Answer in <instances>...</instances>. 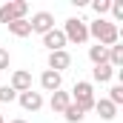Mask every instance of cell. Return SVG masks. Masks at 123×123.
Returning a JSON list of instances; mask_svg holds the SVG:
<instances>
[{"instance_id": "2", "label": "cell", "mask_w": 123, "mask_h": 123, "mask_svg": "<svg viewBox=\"0 0 123 123\" xmlns=\"http://www.w3.org/2000/svg\"><path fill=\"white\" fill-rule=\"evenodd\" d=\"M69 97H72V103H74L83 115L94 109V89H92V83H89V80H77Z\"/></svg>"}, {"instance_id": "6", "label": "cell", "mask_w": 123, "mask_h": 123, "mask_svg": "<svg viewBox=\"0 0 123 123\" xmlns=\"http://www.w3.org/2000/svg\"><path fill=\"white\" fill-rule=\"evenodd\" d=\"M17 100H20V106H23V109H26V112H40V109H43V94L40 92H20L17 94Z\"/></svg>"}, {"instance_id": "19", "label": "cell", "mask_w": 123, "mask_h": 123, "mask_svg": "<svg viewBox=\"0 0 123 123\" xmlns=\"http://www.w3.org/2000/svg\"><path fill=\"white\" fill-rule=\"evenodd\" d=\"M12 100H17V92L12 86H0V103H12Z\"/></svg>"}, {"instance_id": "5", "label": "cell", "mask_w": 123, "mask_h": 123, "mask_svg": "<svg viewBox=\"0 0 123 123\" xmlns=\"http://www.w3.org/2000/svg\"><path fill=\"white\" fill-rule=\"evenodd\" d=\"M29 26H31V31H37V34H46V31L55 29V14H52V12H37V14H31Z\"/></svg>"}, {"instance_id": "15", "label": "cell", "mask_w": 123, "mask_h": 123, "mask_svg": "<svg viewBox=\"0 0 123 123\" xmlns=\"http://www.w3.org/2000/svg\"><path fill=\"white\" fill-rule=\"evenodd\" d=\"M9 31H12L14 37H29L31 26H29V20H14V23H9Z\"/></svg>"}, {"instance_id": "16", "label": "cell", "mask_w": 123, "mask_h": 123, "mask_svg": "<svg viewBox=\"0 0 123 123\" xmlns=\"http://www.w3.org/2000/svg\"><path fill=\"white\" fill-rule=\"evenodd\" d=\"M109 66L112 69L123 66V46H109Z\"/></svg>"}, {"instance_id": "10", "label": "cell", "mask_w": 123, "mask_h": 123, "mask_svg": "<svg viewBox=\"0 0 123 123\" xmlns=\"http://www.w3.org/2000/svg\"><path fill=\"white\" fill-rule=\"evenodd\" d=\"M40 86H43V92H57L63 86V77L57 72H52V69H46L43 74H40Z\"/></svg>"}, {"instance_id": "17", "label": "cell", "mask_w": 123, "mask_h": 123, "mask_svg": "<svg viewBox=\"0 0 123 123\" xmlns=\"http://www.w3.org/2000/svg\"><path fill=\"white\" fill-rule=\"evenodd\" d=\"M63 117H66L69 123H80V120H83V112H80L74 103H69V106L63 109Z\"/></svg>"}, {"instance_id": "4", "label": "cell", "mask_w": 123, "mask_h": 123, "mask_svg": "<svg viewBox=\"0 0 123 123\" xmlns=\"http://www.w3.org/2000/svg\"><path fill=\"white\" fill-rule=\"evenodd\" d=\"M26 12H29V3L26 0H9L0 6V23H14V20H26Z\"/></svg>"}, {"instance_id": "22", "label": "cell", "mask_w": 123, "mask_h": 123, "mask_svg": "<svg viewBox=\"0 0 123 123\" xmlns=\"http://www.w3.org/2000/svg\"><path fill=\"white\" fill-rule=\"evenodd\" d=\"M9 63H12V55L0 46V72H6V69H9Z\"/></svg>"}, {"instance_id": "14", "label": "cell", "mask_w": 123, "mask_h": 123, "mask_svg": "<svg viewBox=\"0 0 123 123\" xmlns=\"http://www.w3.org/2000/svg\"><path fill=\"white\" fill-rule=\"evenodd\" d=\"M92 77L97 80V83H109V80L115 77V69H112L109 63H103V66H94V69H92Z\"/></svg>"}, {"instance_id": "7", "label": "cell", "mask_w": 123, "mask_h": 123, "mask_svg": "<svg viewBox=\"0 0 123 123\" xmlns=\"http://www.w3.org/2000/svg\"><path fill=\"white\" fill-rule=\"evenodd\" d=\"M9 86L14 89V92H29L31 89V72H26V69H17V72H12V80H9Z\"/></svg>"}, {"instance_id": "24", "label": "cell", "mask_w": 123, "mask_h": 123, "mask_svg": "<svg viewBox=\"0 0 123 123\" xmlns=\"http://www.w3.org/2000/svg\"><path fill=\"white\" fill-rule=\"evenodd\" d=\"M0 123H6V120H3V115H0Z\"/></svg>"}, {"instance_id": "11", "label": "cell", "mask_w": 123, "mask_h": 123, "mask_svg": "<svg viewBox=\"0 0 123 123\" xmlns=\"http://www.w3.org/2000/svg\"><path fill=\"white\" fill-rule=\"evenodd\" d=\"M94 112L100 115V120H115L117 106H115V103H109L106 97H100V100H94Z\"/></svg>"}, {"instance_id": "8", "label": "cell", "mask_w": 123, "mask_h": 123, "mask_svg": "<svg viewBox=\"0 0 123 123\" xmlns=\"http://www.w3.org/2000/svg\"><path fill=\"white\" fill-rule=\"evenodd\" d=\"M43 46L49 49V52H63L66 49V34H63L60 29H52L43 34Z\"/></svg>"}, {"instance_id": "1", "label": "cell", "mask_w": 123, "mask_h": 123, "mask_svg": "<svg viewBox=\"0 0 123 123\" xmlns=\"http://www.w3.org/2000/svg\"><path fill=\"white\" fill-rule=\"evenodd\" d=\"M89 37H94L100 46H117V37H120V31L117 26L112 23V20H103V17H97L94 23H89Z\"/></svg>"}, {"instance_id": "23", "label": "cell", "mask_w": 123, "mask_h": 123, "mask_svg": "<svg viewBox=\"0 0 123 123\" xmlns=\"http://www.w3.org/2000/svg\"><path fill=\"white\" fill-rule=\"evenodd\" d=\"M9 123H26V120H20V117H17V120H9Z\"/></svg>"}, {"instance_id": "9", "label": "cell", "mask_w": 123, "mask_h": 123, "mask_svg": "<svg viewBox=\"0 0 123 123\" xmlns=\"http://www.w3.org/2000/svg\"><path fill=\"white\" fill-rule=\"evenodd\" d=\"M69 66H72V55H69L66 49H63V52H49V69H52V72L60 74L63 69H69Z\"/></svg>"}, {"instance_id": "20", "label": "cell", "mask_w": 123, "mask_h": 123, "mask_svg": "<svg viewBox=\"0 0 123 123\" xmlns=\"http://www.w3.org/2000/svg\"><path fill=\"white\" fill-rule=\"evenodd\" d=\"M92 9L97 12V14H100V17H103V14L112 9V0H94V3H92Z\"/></svg>"}, {"instance_id": "3", "label": "cell", "mask_w": 123, "mask_h": 123, "mask_svg": "<svg viewBox=\"0 0 123 123\" xmlns=\"http://www.w3.org/2000/svg\"><path fill=\"white\" fill-rule=\"evenodd\" d=\"M60 31L66 34V43H77V46H80V43L89 40V23L80 20V17H69Z\"/></svg>"}, {"instance_id": "13", "label": "cell", "mask_w": 123, "mask_h": 123, "mask_svg": "<svg viewBox=\"0 0 123 123\" xmlns=\"http://www.w3.org/2000/svg\"><path fill=\"white\" fill-rule=\"evenodd\" d=\"M89 60H92L94 66L109 63V49H106V46H100V43H97V46H92V49H89Z\"/></svg>"}, {"instance_id": "12", "label": "cell", "mask_w": 123, "mask_h": 123, "mask_svg": "<svg viewBox=\"0 0 123 123\" xmlns=\"http://www.w3.org/2000/svg\"><path fill=\"white\" fill-rule=\"evenodd\" d=\"M72 103V97H69V92H63V89H57V92H52V100H49V106H52V112L55 115H63V109Z\"/></svg>"}, {"instance_id": "18", "label": "cell", "mask_w": 123, "mask_h": 123, "mask_svg": "<svg viewBox=\"0 0 123 123\" xmlns=\"http://www.w3.org/2000/svg\"><path fill=\"white\" fill-rule=\"evenodd\" d=\"M106 100H109V103H115V106H120V103H123V86H112Z\"/></svg>"}, {"instance_id": "21", "label": "cell", "mask_w": 123, "mask_h": 123, "mask_svg": "<svg viewBox=\"0 0 123 123\" xmlns=\"http://www.w3.org/2000/svg\"><path fill=\"white\" fill-rule=\"evenodd\" d=\"M109 12H112V17L120 23L123 20V0H112V9H109Z\"/></svg>"}]
</instances>
